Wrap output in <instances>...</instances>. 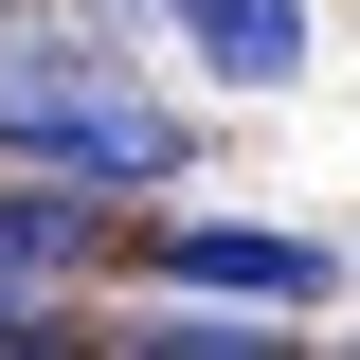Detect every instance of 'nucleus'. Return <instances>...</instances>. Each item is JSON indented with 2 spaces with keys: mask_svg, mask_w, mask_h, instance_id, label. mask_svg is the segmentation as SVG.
Masks as SVG:
<instances>
[{
  "mask_svg": "<svg viewBox=\"0 0 360 360\" xmlns=\"http://www.w3.org/2000/svg\"><path fill=\"white\" fill-rule=\"evenodd\" d=\"M90 217H108V180H90V198H0V270H18V288H72Z\"/></svg>",
  "mask_w": 360,
  "mask_h": 360,
  "instance_id": "20e7f679",
  "label": "nucleus"
},
{
  "mask_svg": "<svg viewBox=\"0 0 360 360\" xmlns=\"http://www.w3.org/2000/svg\"><path fill=\"white\" fill-rule=\"evenodd\" d=\"M127 342L144 360H270V324H198V307H180V324H127Z\"/></svg>",
  "mask_w": 360,
  "mask_h": 360,
  "instance_id": "39448f33",
  "label": "nucleus"
},
{
  "mask_svg": "<svg viewBox=\"0 0 360 360\" xmlns=\"http://www.w3.org/2000/svg\"><path fill=\"white\" fill-rule=\"evenodd\" d=\"M180 288H234V307H324L342 288V252H307V234H252V217H180L162 234Z\"/></svg>",
  "mask_w": 360,
  "mask_h": 360,
  "instance_id": "f03ea898",
  "label": "nucleus"
},
{
  "mask_svg": "<svg viewBox=\"0 0 360 360\" xmlns=\"http://www.w3.org/2000/svg\"><path fill=\"white\" fill-rule=\"evenodd\" d=\"M162 18H180V54L217 90H288L307 72V0H162Z\"/></svg>",
  "mask_w": 360,
  "mask_h": 360,
  "instance_id": "7ed1b4c3",
  "label": "nucleus"
},
{
  "mask_svg": "<svg viewBox=\"0 0 360 360\" xmlns=\"http://www.w3.org/2000/svg\"><path fill=\"white\" fill-rule=\"evenodd\" d=\"M0 144H37L72 180H180V127L144 90H108L90 54H0Z\"/></svg>",
  "mask_w": 360,
  "mask_h": 360,
  "instance_id": "f257e3e1",
  "label": "nucleus"
}]
</instances>
